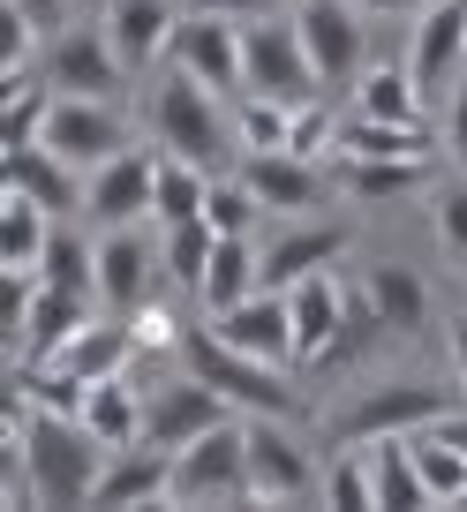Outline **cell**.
<instances>
[{
	"instance_id": "e575fe53",
	"label": "cell",
	"mask_w": 467,
	"mask_h": 512,
	"mask_svg": "<svg viewBox=\"0 0 467 512\" xmlns=\"http://www.w3.org/2000/svg\"><path fill=\"white\" fill-rule=\"evenodd\" d=\"M38 279H46V287H83V294H98V241H83L76 226L53 219L46 256H38Z\"/></svg>"
},
{
	"instance_id": "2e32d148",
	"label": "cell",
	"mask_w": 467,
	"mask_h": 512,
	"mask_svg": "<svg viewBox=\"0 0 467 512\" xmlns=\"http://www.w3.org/2000/svg\"><path fill=\"white\" fill-rule=\"evenodd\" d=\"M339 159H437V128L430 121H385V113H339L332 121Z\"/></svg>"
},
{
	"instance_id": "9c48e42d",
	"label": "cell",
	"mask_w": 467,
	"mask_h": 512,
	"mask_svg": "<svg viewBox=\"0 0 467 512\" xmlns=\"http://www.w3.org/2000/svg\"><path fill=\"white\" fill-rule=\"evenodd\" d=\"M38 144H53L68 166L98 174L106 159L129 151V121L113 113V98H61L53 91V113H46V136H38Z\"/></svg>"
},
{
	"instance_id": "7402d4cb",
	"label": "cell",
	"mask_w": 467,
	"mask_h": 512,
	"mask_svg": "<svg viewBox=\"0 0 467 512\" xmlns=\"http://www.w3.org/2000/svg\"><path fill=\"white\" fill-rule=\"evenodd\" d=\"M347 249V226H294V234H279L272 249L257 256V272H264V287H302L309 272H332V256Z\"/></svg>"
},
{
	"instance_id": "8992f818",
	"label": "cell",
	"mask_w": 467,
	"mask_h": 512,
	"mask_svg": "<svg viewBox=\"0 0 467 512\" xmlns=\"http://www.w3.org/2000/svg\"><path fill=\"white\" fill-rule=\"evenodd\" d=\"M242 68H249L242 91H257V98H279V106H317V98H324L317 61H309L302 23H294V16L242 23Z\"/></svg>"
},
{
	"instance_id": "74e56055",
	"label": "cell",
	"mask_w": 467,
	"mask_h": 512,
	"mask_svg": "<svg viewBox=\"0 0 467 512\" xmlns=\"http://www.w3.org/2000/svg\"><path fill=\"white\" fill-rule=\"evenodd\" d=\"M324 505L339 512H370L377 505V475H370V445H347L332 467H324Z\"/></svg>"
},
{
	"instance_id": "d6a6232c",
	"label": "cell",
	"mask_w": 467,
	"mask_h": 512,
	"mask_svg": "<svg viewBox=\"0 0 467 512\" xmlns=\"http://www.w3.org/2000/svg\"><path fill=\"white\" fill-rule=\"evenodd\" d=\"M211 196V166L181 159V151H159V196H151V219L174 226V219H196Z\"/></svg>"
},
{
	"instance_id": "d4e9b609",
	"label": "cell",
	"mask_w": 467,
	"mask_h": 512,
	"mask_svg": "<svg viewBox=\"0 0 467 512\" xmlns=\"http://www.w3.org/2000/svg\"><path fill=\"white\" fill-rule=\"evenodd\" d=\"M370 302H377V317H385V332H400V339H415L422 324H430V287H422V272L415 264H400V256H385V264H370Z\"/></svg>"
},
{
	"instance_id": "7c38bea8",
	"label": "cell",
	"mask_w": 467,
	"mask_h": 512,
	"mask_svg": "<svg viewBox=\"0 0 467 512\" xmlns=\"http://www.w3.org/2000/svg\"><path fill=\"white\" fill-rule=\"evenodd\" d=\"M234 407L211 392L204 377H166V384H151V400H144V445H166V452H181L189 437H204L211 422H226Z\"/></svg>"
},
{
	"instance_id": "9a60e30c",
	"label": "cell",
	"mask_w": 467,
	"mask_h": 512,
	"mask_svg": "<svg viewBox=\"0 0 467 512\" xmlns=\"http://www.w3.org/2000/svg\"><path fill=\"white\" fill-rule=\"evenodd\" d=\"M159 196V151H121L91 174V196H83V219L91 226H136Z\"/></svg>"
},
{
	"instance_id": "277c9868",
	"label": "cell",
	"mask_w": 467,
	"mask_h": 512,
	"mask_svg": "<svg viewBox=\"0 0 467 512\" xmlns=\"http://www.w3.org/2000/svg\"><path fill=\"white\" fill-rule=\"evenodd\" d=\"M166 505H257V490H249V422L242 415L211 422L204 437H189L174 452Z\"/></svg>"
},
{
	"instance_id": "ac0fdd59",
	"label": "cell",
	"mask_w": 467,
	"mask_h": 512,
	"mask_svg": "<svg viewBox=\"0 0 467 512\" xmlns=\"http://www.w3.org/2000/svg\"><path fill=\"white\" fill-rule=\"evenodd\" d=\"M407 68H415L422 91H445L467 68V0H430L415 23V46H407Z\"/></svg>"
},
{
	"instance_id": "3957f363",
	"label": "cell",
	"mask_w": 467,
	"mask_h": 512,
	"mask_svg": "<svg viewBox=\"0 0 467 512\" xmlns=\"http://www.w3.org/2000/svg\"><path fill=\"white\" fill-rule=\"evenodd\" d=\"M151 144L181 151V159H196V166H219L226 144H234V113H226L219 91L196 83L189 68H166L159 91H151Z\"/></svg>"
},
{
	"instance_id": "f1b7e54d",
	"label": "cell",
	"mask_w": 467,
	"mask_h": 512,
	"mask_svg": "<svg viewBox=\"0 0 467 512\" xmlns=\"http://www.w3.org/2000/svg\"><path fill=\"white\" fill-rule=\"evenodd\" d=\"M339 181L362 196V204H400L430 181V159H339Z\"/></svg>"
},
{
	"instance_id": "ee69618b",
	"label": "cell",
	"mask_w": 467,
	"mask_h": 512,
	"mask_svg": "<svg viewBox=\"0 0 467 512\" xmlns=\"http://www.w3.org/2000/svg\"><path fill=\"white\" fill-rule=\"evenodd\" d=\"M204 8H219V16H242V23H257V16H279L287 0H204Z\"/></svg>"
},
{
	"instance_id": "ba28073f",
	"label": "cell",
	"mask_w": 467,
	"mask_h": 512,
	"mask_svg": "<svg viewBox=\"0 0 467 512\" xmlns=\"http://www.w3.org/2000/svg\"><path fill=\"white\" fill-rule=\"evenodd\" d=\"M294 23H302V46H309V61H317L324 91H339V83L362 76V61H370V31H362L355 0H294Z\"/></svg>"
},
{
	"instance_id": "6da1fadb",
	"label": "cell",
	"mask_w": 467,
	"mask_h": 512,
	"mask_svg": "<svg viewBox=\"0 0 467 512\" xmlns=\"http://www.w3.org/2000/svg\"><path fill=\"white\" fill-rule=\"evenodd\" d=\"M23 460H31L38 505H91V490H98V475H106L113 445L83 415L31 407V422H23Z\"/></svg>"
},
{
	"instance_id": "d590c367",
	"label": "cell",
	"mask_w": 467,
	"mask_h": 512,
	"mask_svg": "<svg viewBox=\"0 0 467 512\" xmlns=\"http://www.w3.org/2000/svg\"><path fill=\"white\" fill-rule=\"evenodd\" d=\"M415 467L430 482V505H467V445L445 430H415Z\"/></svg>"
},
{
	"instance_id": "ab89813d",
	"label": "cell",
	"mask_w": 467,
	"mask_h": 512,
	"mask_svg": "<svg viewBox=\"0 0 467 512\" xmlns=\"http://www.w3.org/2000/svg\"><path fill=\"white\" fill-rule=\"evenodd\" d=\"M129 324H136V347H144V354H166V347H181V339H189V332H181V317H174L166 302H144Z\"/></svg>"
},
{
	"instance_id": "4dcf8cb0",
	"label": "cell",
	"mask_w": 467,
	"mask_h": 512,
	"mask_svg": "<svg viewBox=\"0 0 467 512\" xmlns=\"http://www.w3.org/2000/svg\"><path fill=\"white\" fill-rule=\"evenodd\" d=\"M53 113V83L46 76H8V98H0V151H23L46 136Z\"/></svg>"
},
{
	"instance_id": "30bf717a",
	"label": "cell",
	"mask_w": 467,
	"mask_h": 512,
	"mask_svg": "<svg viewBox=\"0 0 467 512\" xmlns=\"http://www.w3.org/2000/svg\"><path fill=\"white\" fill-rule=\"evenodd\" d=\"M174 68H189L196 83H211L219 98H242L249 68H242V16H219V8H196L174 38Z\"/></svg>"
},
{
	"instance_id": "603a6c76",
	"label": "cell",
	"mask_w": 467,
	"mask_h": 512,
	"mask_svg": "<svg viewBox=\"0 0 467 512\" xmlns=\"http://www.w3.org/2000/svg\"><path fill=\"white\" fill-rule=\"evenodd\" d=\"M242 181L264 196V211H309V204H324V174L302 159V151H257V159L242 166Z\"/></svg>"
},
{
	"instance_id": "cb8c5ba5",
	"label": "cell",
	"mask_w": 467,
	"mask_h": 512,
	"mask_svg": "<svg viewBox=\"0 0 467 512\" xmlns=\"http://www.w3.org/2000/svg\"><path fill=\"white\" fill-rule=\"evenodd\" d=\"M91 302L98 294H83V287H46L38 279V302H31V339H23V362H53V354L68 347V339L91 324Z\"/></svg>"
},
{
	"instance_id": "7a4b0ae2",
	"label": "cell",
	"mask_w": 467,
	"mask_h": 512,
	"mask_svg": "<svg viewBox=\"0 0 467 512\" xmlns=\"http://www.w3.org/2000/svg\"><path fill=\"white\" fill-rule=\"evenodd\" d=\"M181 362L219 392L234 415H287V422H309V400L294 392V377L279 362H257V354L226 347L219 332H189L181 339Z\"/></svg>"
},
{
	"instance_id": "bcb514c9",
	"label": "cell",
	"mask_w": 467,
	"mask_h": 512,
	"mask_svg": "<svg viewBox=\"0 0 467 512\" xmlns=\"http://www.w3.org/2000/svg\"><path fill=\"white\" fill-rule=\"evenodd\" d=\"M362 16H400V8H415V0H355Z\"/></svg>"
},
{
	"instance_id": "836d02e7",
	"label": "cell",
	"mask_w": 467,
	"mask_h": 512,
	"mask_svg": "<svg viewBox=\"0 0 467 512\" xmlns=\"http://www.w3.org/2000/svg\"><path fill=\"white\" fill-rule=\"evenodd\" d=\"M355 113H385V121H430V113H422L415 68H362V76H355Z\"/></svg>"
},
{
	"instance_id": "8fae6325",
	"label": "cell",
	"mask_w": 467,
	"mask_h": 512,
	"mask_svg": "<svg viewBox=\"0 0 467 512\" xmlns=\"http://www.w3.org/2000/svg\"><path fill=\"white\" fill-rule=\"evenodd\" d=\"M98 31L113 38V53H121L129 76H144V68H159L166 53H174L181 8L174 0H106V8H98Z\"/></svg>"
},
{
	"instance_id": "5b68a950",
	"label": "cell",
	"mask_w": 467,
	"mask_h": 512,
	"mask_svg": "<svg viewBox=\"0 0 467 512\" xmlns=\"http://www.w3.org/2000/svg\"><path fill=\"white\" fill-rule=\"evenodd\" d=\"M437 415H452V392H445V384H430V377H385V384H370L362 400L339 407V415H332V437H339V445L415 437V430H430Z\"/></svg>"
},
{
	"instance_id": "60d3db41",
	"label": "cell",
	"mask_w": 467,
	"mask_h": 512,
	"mask_svg": "<svg viewBox=\"0 0 467 512\" xmlns=\"http://www.w3.org/2000/svg\"><path fill=\"white\" fill-rule=\"evenodd\" d=\"M437 241H445L452 256H467V181L437 189Z\"/></svg>"
},
{
	"instance_id": "8d00e7d4",
	"label": "cell",
	"mask_w": 467,
	"mask_h": 512,
	"mask_svg": "<svg viewBox=\"0 0 467 512\" xmlns=\"http://www.w3.org/2000/svg\"><path fill=\"white\" fill-rule=\"evenodd\" d=\"M294 113L302 106H279V98H257L242 91V106H234V144L257 159V151H294Z\"/></svg>"
},
{
	"instance_id": "f6af8a7d",
	"label": "cell",
	"mask_w": 467,
	"mask_h": 512,
	"mask_svg": "<svg viewBox=\"0 0 467 512\" xmlns=\"http://www.w3.org/2000/svg\"><path fill=\"white\" fill-rule=\"evenodd\" d=\"M445 339H452V362H460V384H467V317H452Z\"/></svg>"
},
{
	"instance_id": "b9f144b4",
	"label": "cell",
	"mask_w": 467,
	"mask_h": 512,
	"mask_svg": "<svg viewBox=\"0 0 467 512\" xmlns=\"http://www.w3.org/2000/svg\"><path fill=\"white\" fill-rule=\"evenodd\" d=\"M8 8H23V16H31L46 38H61V31H68V16H83L76 0H8Z\"/></svg>"
},
{
	"instance_id": "e0dca14e",
	"label": "cell",
	"mask_w": 467,
	"mask_h": 512,
	"mask_svg": "<svg viewBox=\"0 0 467 512\" xmlns=\"http://www.w3.org/2000/svg\"><path fill=\"white\" fill-rule=\"evenodd\" d=\"M0 166H8V189L38 196V204H46L53 219H76V211H83V196H91V174H83V166H68L53 144L0 151Z\"/></svg>"
},
{
	"instance_id": "484cf974",
	"label": "cell",
	"mask_w": 467,
	"mask_h": 512,
	"mask_svg": "<svg viewBox=\"0 0 467 512\" xmlns=\"http://www.w3.org/2000/svg\"><path fill=\"white\" fill-rule=\"evenodd\" d=\"M370 475H377V505H392V512L430 505V482L415 467V437H370Z\"/></svg>"
},
{
	"instance_id": "4316f807",
	"label": "cell",
	"mask_w": 467,
	"mask_h": 512,
	"mask_svg": "<svg viewBox=\"0 0 467 512\" xmlns=\"http://www.w3.org/2000/svg\"><path fill=\"white\" fill-rule=\"evenodd\" d=\"M257 287H264V272H257L249 234H219V249H211V264H204V294H196V302L219 317V309H234L242 294H257Z\"/></svg>"
},
{
	"instance_id": "5bb4252c",
	"label": "cell",
	"mask_w": 467,
	"mask_h": 512,
	"mask_svg": "<svg viewBox=\"0 0 467 512\" xmlns=\"http://www.w3.org/2000/svg\"><path fill=\"white\" fill-rule=\"evenodd\" d=\"M211 332H219L226 347L257 354V362H279V369L294 362V302L279 287H257V294H242L234 309H219Z\"/></svg>"
},
{
	"instance_id": "f546056e",
	"label": "cell",
	"mask_w": 467,
	"mask_h": 512,
	"mask_svg": "<svg viewBox=\"0 0 467 512\" xmlns=\"http://www.w3.org/2000/svg\"><path fill=\"white\" fill-rule=\"evenodd\" d=\"M211 249H219V226L196 211V219H174V226H166L159 264H166V279H174L181 294H204V264H211Z\"/></svg>"
},
{
	"instance_id": "d6986e66",
	"label": "cell",
	"mask_w": 467,
	"mask_h": 512,
	"mask_svg": "<svg viewBox=\"0 0 467 512\" xmlns=\"http://www.w3.org/2000/svg\"><path fill=\"white\" fill-rule=\"evenodd\" d=\"M294 302V369H324L332 339L347 332V287L332 272H309L302 287H287Z\"/></svg>"
},
{
	"instance_id": "83f0119b",
	"label": "cell",
	"mask_w": 467,
	"mask_h": 512,
	"mask_svg": "<svg viewBox=\"0 0 467 512\" xmlns=\"http://www.w3.org/2000/svg\"><path fill=\"white\" fill-rule=\"evenodd\" d=\"M83 422H91L106 445H144V392L129 377H98L83 392Z\"/></svg>"
},
{
	"instance_id": "f35d334b",
	"label": "cell",
	"mask_w": 467,
	"mask_h": 512,
	"mask_svg": "<svg viewBox=\"0 0 467 512\" xmlns=\"http://www.w3.org/2000/svg\"><path fill=\"white\" fill-rule=\"evenodd\" d=\"M204 219L219 226V234H257V219H264V196L249 189L242 174H211V196H204Z\"/></svg>"
},
{
	"instance_id": "7dc6e473",
	"label": "cell",
	"mask_w": 467,
	"mask_h": 512,
	"mask_svg": "<svg viewBox=\"0 0 467 512\" xmlns=\"http://www.w3.org/2000/svg\"><path fill=\"white\" fill-rule=\"evenodd\" d=\"M76 8H83V16H91V8H106V0H76Z\"/></svg>"
},
{
	"instance_id": "44dd1931",
	"label": "cell",
	"mask_w": 467,
	"mask_h": 512,
	"mask_svg": "<svg viewBox=\"0 0 467 512\" xmlns=\"http://www.w3.org/2000/svg\"><path fill=\"white\" fill-rule=\"evenodd\" d=\"M151 264H159V256L144 249L136 226H106V241H98V302H106L113 317H136V309L151 302Z\"/></svg>"
},
{
	"instance_id": "ffe728a7",
	"label": "cell",
	"mask_w": 467,
	"mask_h": 512,
	"mask_svg": "<svg viewBox=\"0 0 467 512\" xmlns=\"http://www.w3.org/2000/svg\"><path fill=\"white\" fill-rule=\"evenodd\" d=\"M166 490H174V452L166 445H113L106 475H98L91 505L121 512V505H166Z\"/></svg>"
},
{
	"instance_id": "52a82bcc",
	"label": "cell",
	"mask_w": 467,
	"mask_h": 512,
	"mask_svg": "<svg viewBox=\"0 0 467 512\" xmlns=\"http://www.w3.org/2000/svg\"><path fill=\"white\" fill-rule=\"evenodd\" d=\"M242 422H249V490H257V505H309L324 490V475L309 460V445L294 437L302 422L287 415H242Z\"/></svg>"
},
{
	"instance_id": "7bdbcfd3",
	"label": "cell",
	"mask_w": 467,
	"mask_h": 512,
	"mask_svg": "<svg viewBox=\"0 0 467 512\" xmlns=\"http://www.w3.org/2000/svg\"><path fill=\"white\" fill-rule=\"evenodd\" d=\"M445 144H452V159L467 166V76H460V91H452V113H445Z\"/></svg>"
},
{
	"instance_id": "1f68e13d",
	"label": "cell",
	"mask_w": 467,
	"mask_h": 512,
	"mask_svg": "<svg viewBox=\"0 0 467 512\" xmlns=\"http://www.w3.org/2000/svg\"><path fill=\"white\" fill-rule=\"evenodd\" d=\"M46 234H53V211L38 204V196L8 189V204H0V264H31V272H38Z\"/></svg>"
},
{
	"instance_id": "4fadbf2b",
	"label": "cell",
	"mask_w": 467,
	"mask_h": 512,
	"mask_svg": "<svg viewBox=\"0 0 467 512\" xmlns=\"http://www.w3.org/2000/svg\"><path fill=\"white\" fill-rule=\"evenodd\" d=\"M121 53H113V38L106 31H61V38H46V83L61 98H113L121 91Z\"/></svg>"
}]
</instances>
